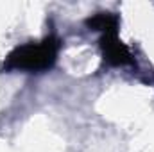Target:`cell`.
Wrapping results in <instances>:
<instances>
[{"label":"cell","mask_w":154,"mask_h":152,"mask_svg":"<svg viewBox=\"0 0 154 152\" xmlns=\"http://www.w3.org/2000/svg\"><path fill=\"white\" fill-rule=\"evenodd\" d=\"M59 50V41L52 36L45 38L41 43H29L16 47L4 61L5 70H29L41 72L56 63Z\"/></svg>","instance_id":"6da1fadb"},{"label":"cell","mask_w":154,"mask_h":152,"mask_svg":"<svg viewBox=\"0 0 154 152\" xmlns=\"http://www.w3.org/2000/svg\"><path fill=\"white\" fill-rule=\"evenodd\" d=\"M102 52H104V59L113 66H124V65H133L134 63L131 50L116 38V32L104 34Z\"/></svg>","instance_id":"7a4b0ae2"},{"label":"cell","mask_w":154,"mask_h":152,"mask_svg":"<svg viewBox=\"0 0 154 152\" xmlns=\"http://www.w3.org/2000/svg\"><path fill=\"white\" fill-rule=\"evenodd\" d=\"M86 25L93 31H102L104 34H111V32H116L118 18L111 13H100V14H95V16L88 18Z\"/></svg>","instance_id":"3957f363"}]
</instances>
